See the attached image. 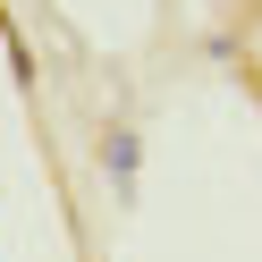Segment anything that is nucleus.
I'll return each instance as SVG.
<instances>
[{"label": "nucleus", "mask_w": 262, "mask_h": 262, "mask_svg": "<svg viewBox=\"0 0 262 262\" xmlns=\"http://www.w3.org/2000/svg\"><path fill=\"white\" fill-rule=\"evenodd\" d=\"M102 169H110V194L136 203V127H110L102 136Z\"/></svg>", "instance_id": "obj_1"}]
</instances>
